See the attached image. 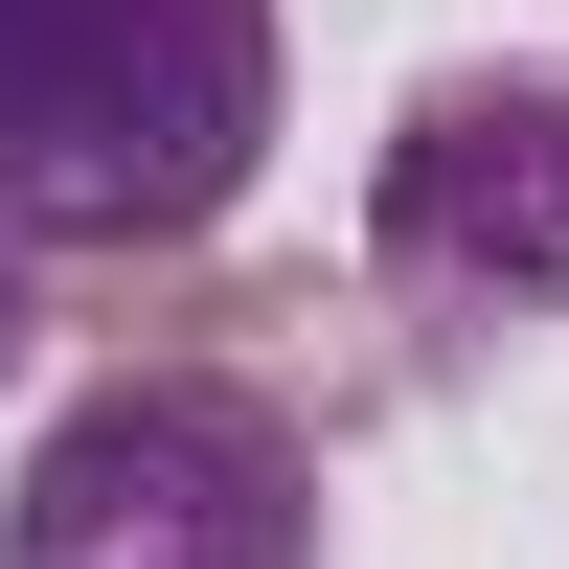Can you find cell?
Returning <instances> with one entry per match:
<instances>
[{
    "mask_svg": "<svg viewBox=\"0 0 569 569\" xmlns=\"http://www.w3.org/2000/svg\"><path fill=\"white\" fill-rule=\"evenodd\" d=\"M273 160V0H0V228L182 251Z\"/></svg>",
    "mask_w": 569,
    "mask_h": 569,
    "instance_id": "6da1fadb",
    "label": "cell"
},
{
    "mask_svg": "<svg viewBox=\"0 0 569 569\" xmlns=\"http://www.w3.org/2000/svg\"><path fill=\"white\" fill-rule=\"evenodd\" d=\"M0 569H319V456L228 365H114L23 433Z\"/></svg>",
    "mask_w": 569,
    "mask_h": 569,
    "instance_id": "7a4b0ae2",
    "label": "cell"
},
{
    "mask_svg": "<svg viewBox=\"0 0 569 569\" xmlns=\"http://www.w3.org/2000/svg\"><path fill=\"white\" fill-rule=\"evenodd\" d=\"M365 273L433 365H501L569 319V69H433L365 160Z\"/></svg>",
    "mask_w": 569,
    "mask_h": 569,
    "instance_id": "3957f363",
    "label": "cell"
},
{
    "mask_svg": "<svg viewBox=\"0 0 569 569\" xmlns=\"http://www.w3.org/2000/svg\"><path fill=\"white\" fill-rule=\"evenodd\" d=\"M0 365H23V228H0Z\"/></svg>",
    "mask_w": 569,
    "mask_h": 569,
    "instance_id": "277c9868",
    "label": "cell"
}]
</instances>
